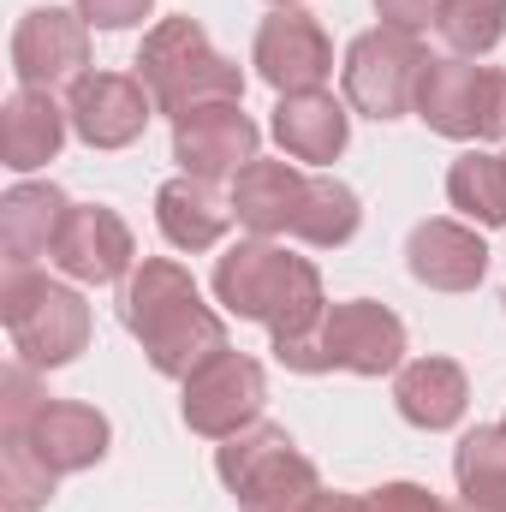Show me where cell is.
I'll return each mask as SVG.
<instances>
[{
  "mask_svg": "<svg viewBox=\"0 0 506 512\" xmlns=\"http://www.w3.org/2000/svg\"><path fill=\"white\" fill-rule=\"evenodd\" d=\"M120 316L155 376L185 382L215 352H227V316L203 304L191 268L173 256H143L131 268V280L120 286Z\"/></svg>",
  "mask_w": 506,
  "mask_h": 512,
  "instance_id": "cell-1",
  "label": "cell"
},
{
  "mask_svg": "<svg viewBox=\"0 0 506 512\" xmlns=\"http://www.w3.org/2000/svg\"><path fill=\"white\" fill-rule=\"evenodd\" d=\"M262 149V131L245 114V102H209L173 120V161L191 179H239Z\"/></svg>",
  "mask_w": 506,
  "mask_h": 512,
  "instance_id": "cell-12",
  "label": "cell"
},
{
  "mask_svg": "<svg viewBox=\"0 0 506 512\" xmlns=\"http://www.w3.org/2000/svg\"><path fill=\"white\" fill-rule=\"evenodd\" d=\"M459 501H506V423H477L453 447Z\"/></svg>",
  "mask_w": 506,
  "mask_h": 512,
  "instance_id": "cell-25",
  "label": "cell"
},
{
  "mask_svg": "<svg viewBox=\"0 0 506 512\" xmlns=\"http://www.w3.org/2000/svg\"><path fill=\"white\" fill-rule=\"evenodd\" d=\"M155 227H161V239H167L173 251L197 256V251H209V245L227 239V227H233V197H221L215 179L179 173V179H167V185L155 191Z\"/></svg>",
  "mask_w": 506,
  "mask_h": 512,
  "instance_id": "cell-17",
  "label": "cell"
},
{
  "mask_svg": "<svg viewBox=\"0 0 506 512\" xmlns=\"http://www.w3.org/2000/svg\"><path fill=\"white\" fill-rule=\"evenodd\" d=\"M0 322L12 334L18 364L60 370L90 346V304L78 286L48 280L42 268H6L0 274Z\"/></svg>",
  "mask_w": 506,
  "mask_h": 512,
  "instance_id": "cell-4",
  "label": "cell"
},
{
  "mask_svg": "<svg viewBox=\"0 0 506 512\" xmlns=\"http://www.w3.org/2000/svg\"><path fill=\"white\" fill-rule=\"evenodd\" d=\"M54 268L78 286H114V280H131V268H137V239L114 209L72 203L60 221V239H54Z\"/></svg>",
  "mask_w": 506,
  "mask_h": 512,
  "instance_id": "cell-13",
  "label": "cell"
},
{
  "mask_svg": "<svg viewBox=\"0 0 506 512\" xmlns=\"http://www.w3.org/2000/svg\"><path fill=\"white\" fill-rule=\"evenodd\" d=\"M24 441L48 459V471H54V477H72V471L102 465V453H108L114 429H108V417H102L96 405H84V399H48V405L30 417Z\"/></svg>",
  "mask_w": 506,
  "mask_h": 512,
  "instance_id": "cell-16",
  "label": "cell"
},
{
  "mask_svg": "<svg viewBox=\"0 0 506 512\" xmlns=\"http://www.w3.org/2000/svg\"><path fill=\"white\" fill-rule=\"evenodd\" d=\"M262 405H268V376H262L256 358L233 352V346L215 352L203 370H191L185 376V399H179L185 429L203 435V441H227V435L262 423Z\"/></svg>",
  "mask_w": 506,
  "mask_h": 512,
  "instance_id": "cell-9",
  "label": "cell"
},
{
  "mask_svg": "<svg viewBox=\"0 0 506 512\" xmlns=\"http://www.w3.org/2000/svg\"><path fill=\"white\" fill-rule=\"evenodd\" d=\"M358 221H364L358 191L340 185V179H328V173H310V191H304V209H298L292 239H304V245H316V251H340V245L358 233Z\"/></svg>",
  "mask_w": 506,
  "mask_h": 512,
  "instance_id": "cell-24",
  "label": "cell"
},
{
  "mask_svg": "<svg viewBox=\"0 0 506 512\" xmlns=\"http://www.w3.org/2000/svg\"><path fill=\"white\" fill-rule=\"evenodd\" d=\"M54 483H60V477L48 471V459H42L24 435H0V495H6V512L48 507Z\"/></svg>",
  "mask_w": 506,
  "mask_h": 512,
  "instance_id": "cell-26",
  "label": "cell"
},
{
  "mask_svg": "<svg viewBox=\"0 0 506 512\" xmlns=\"http://www.w3.org/2000/svg\"><path fill=\"white\" fill-rule=\"evenodd\" d=\"M274 143L292 155V161H310V167H328L340 161L346 137H352V114L346 102H334L328 90H298V96H280L274 102Z\"/></svg>",
  "mask_w": 506,
  "mask_h": 512,
  "instance_id": "cell-18",
  "label": "cell"
},
{
  "mask_svg": "<svg viewBox=\"0 0 506 512\" xmlns=\"http://www.w3.org/2000/svg\"><path fill=\"white\" fill-rule=\"evenodd\" d=\"M286 370L298 376H328V370H346V376H399L405 364V322L376 304V298H346V304H328L322 322L274 352Z\"/></svg>",
  "mask_w": 506,
  "mask_h": 512,
  "instance_id": "cell-5",
  "label": "cell"
},
{
  "mask_svg": "<svg viewBox=\"0 0 506 512\" xmlns=\"http://www.w3.org/2000/svg\"><path fill=\"white\" fill-rule=\"evenodd\" d=\"M149 6L155 0H78V12H84L90 30H131V24L149 18Z\"/></svg>",
  "mask_w": 506,
  "mask_h": 512,
  "instance_id": "cell-31",
  "label": "cell"
},
{
  "mask_svg": "<svg viewBox=\"0 0 506 512\" xmlns=\"http://www.w3.org/2000/svg\"><path fill=\"white\" fill-rule=\"evenodd\" d=\"M429 54L417 36L405 30H364L352 48H346V66H340V84H346V102L364 114V120H405L417 108V78H423Z\"/></svg>",
  "mask_w": 506,
  "mask_h": 512,
  "instance_id": "cell-8",
  "label": "cell"
},
{
  "mask_svg": "<svg viewBox=\"0 0 506 512\" xmlns=\"http://www.w3.org/2000/svg\"><path fill=\"white\" fill-rule=\"evenodd\" d=\"M215 298H221L227 316L262 322L274 334V352L298 346L322 322V310H328L316 262L280 251L274 239H239L233 251L221 256L215 262Z\"/></svg>",
  "mask_w": 506,
  "mask_h": 512,
  "instance_id": "cell-2",
  "label": "cell"
},
{
  "mask_svg": "<svg viewBox=\"0 0 506 512\" xmlns=\"http://www.w3.org/2000/svg\"><path fill=\"white\" fill-rule=\"evenodd\" d=\"M381 24L387 30H405V36H423L429 24H441V12H447V0H376Z\"/></svg>",
  "mask_w": 506,
  "mask_h": 512,
  "instance_id": "cell-30",
  "label": "cell"
},
{
  "mask_svg": "<svg viewBox=\"0 0 506 512\" xmlns=\"http://www.w3.org/2000/svg\"><path fill=\"white\" fill-rule=\"evenodd\" d=\"M268 6H298V0H268Z\"/></svg>",
  "mask_w": 506,
  "mask_h": 512,
  "instance_id": "cell-34",
  "label": "cell"
},
{
  "mask_svg": "<svg viewBox=\"0 0 506 512\" xmlns=\"http://www.w3.org/2000/svg\"><path fill=\"white\" fill-rule=\"evenodd\" d=\"M131 66H137L155 114H167V120H185L191 108H209V102H245L239 60H227L209 42V30L197 18H185V12L179 18H161L143 36V48H137Z\"/></svg>",
  "mask_w": 506,
  "mask_h": 512,
  "instance_id": "cell-3",
  "label": "cell"
},
{
  "mask_svg": "<svg viewBox=\"0 0 506 512\" xmlns=\"http://www.w3.org/2000/svg\"><path fill=\"white\" fill-rule=\"evenodd\" d=\"M364 512H453V507L423 483H381V489L364 495Z\"/></svg>",
  "mask_w": 506,
  "mask_h": 512,
  "instance_id": "cell-29",
  "label": "cell"
},
{
  "mask_svg": "<svg viewBox=\"0 0 506 512\" xmlns=\"http://www.w3.org/2000/svg\"><path fill=\"white\" fill-rule=\"evenodd\" d=\"M66 131H72V114L54 102V90H24L18 84L0 108V161L12 173H36L60 155Z\"/></svg>",
  "mask_w": 506,
  "mask_h": 512,
  "instance_id": "cell-19",
  "label": "cell"
},
{
  "mask_svg": "<svg viewBox=\"0 0 506 512\" xmlns=\"http://www.w3.org/2000/svg\"><path fill=\"white\" fill-rule=\"evenodd\" d=\"M42 405H48L42 376L30 364H6V376H0V435H24Z\"/></svg>",
  "mask_w": 506,
  "mask_h": 512,
  "instance_id": "cell-28",
  "label": "cell"
},
{
  "mask_svg": "<svg viewBox=\"0 0 506 512\" xmlns=\"http://www.w3.org/2000/svg\"><path fill=\"white\" fill-rule=\"evenodd\" d=\"M256 78L280 96H298V90H322L328 72H334V42L328 30L304 12V6H274L262 24H256V48H251Z\"/></svg>",
  "mask_w": 506,
  "mask_h": 512,
  "instance_id": "cell-10",
  "label": "cell"
},
{
  "mask_svg": "<svg viewBox=\"0 0 506 512\" xmlns=\"http://www.w3.org/2000/svg\"><path fill=\"white\" fill-rule=\"evenodd\" d=\"M447 203L477 227H506V155L465 149L447 167Z\"/></svg>",
  "mask_w": 506,
  "mask_h": 512,
  "instance_id": "cell-23",
  "label": "cell"
},
{
  "mask_svg": "<svg viewBox=\"0 0 506 512\" xmlns=\"http://www.w3.org/2000/svg\"><path fill=\"white\" fill-rule=\"evenodd\" d=\"M393 405H399V417H405L411 429L441 435V429H453V423L465 417L471 382H465V370H459L453 358H411V364H399V376H393Z\"/></svg>",
  "mask_w": 506,
  "mask_h": 512,
  "instance_id": "cell-21",
  "label": "cell"
},
{
  "mask_svg": "<svg viewBox=\"0 0 506 512\" xmlns=\"http://www.w3.org/2000/svg\"><path fill=\"white\" fill-rule=\"evenodd\" d=\"M66 191L60 185H12L0 197V256L6 268H36V256H54V239H60V221H66Z\"/></svg>",
  "mask_w": 506,
  "mask_h": 512,
  "instance_id": "cell-22",
  "label": "cell"
},
{
  "mask_svg": "<svg viewBox=\"0 0 506 512\" xmlns=\"http://www.w3.org/2000/svg\"><path fill=\"white\" fill-rule=\"evenodd\" d=\"M405 268L429 292H471L489 274V245L465 221H417L405 239Z\"/></svg>",
  "mask_w": 506,
  "mask_h": 512,
  "instance_id": "cell-15",
  "label": "cell"
},
{
  "mask_svg": "<svg viewBox=\"0 0 506 512\" xmlns=\"http://www.w3.org/2000/svg\"><path fill=\"white\" fill-rule=\"evenodd\" d=\"M501 423H506V417H501Z\"/></svg>",
  "mask_w": 506,
  "mask_h": 512,
  "instance_id": "cell-36",
  "label": "cell"
},
{
  "mask_svg": "<svg viewBox=\"0 0 506 512\" xmlns=\"http://www.w3.org/2000/svg\"><path fill=\"white\" fill-rule=\"evenodd\" d=\"M90 66V24L66 6H30L12 30V78L24 90H60L78 84Z\"/></svg>",
  "mask_w": 506,
  "mask_h": 512,
  "instance_id": "cell-11",
  "label": "cell"
},
{
  "mask_svg": "<svg viewBox=\"0 0 506 512\" xmlns=\"http://www.w3.org/2000/svg\"><path fill=\"white\" fill-rule=\"evenodd\" d=\"M453 512H506V501H459Z\"/></svg>",
  "mask_w": 506,
  "mask_h": 512,
  "instance_id": "cell-33",
  "label": "cell"
},
{
  "mask_svg": "<svg viewBox=\"0 0 506 512\" xmlns=\"http://www.w3.org/2000/svg\"><path fill=\"white\" fill-rule=\"evenodd\" d=\"M304 191H310V173H298L292 161H262L233 179V221L251 227V239H274V233H292L298 227V209H304Z\"/></svg>",
  "mask_w": 506,
  "mask_h": 512,
  "instance_id": "cell-20",
  "label": "cell"
},
{
  "mask_svg": "<svg viewBox=\"0 0 506 512\" xmlns=\"http://www.w3.org/2000/svg\"><path fill=\"white\" fill-rule=\"evenodd\" d=\"M304 512H364V495H328V489H322Z\"/></svg>",
  "mask_w": 506,
  "mask_h": 512,
  "instance_id": "cell-32",
  "label": "cell"
},
{
  "mask_svg": "<svg viewBox=\"0 0 506 512\" xmlns=\"http://www.w3.org/2000/svg\"><path fill=\"white\" fill-rule=\"evenodd\" d=\"M215 471L233 489L239 512H304L322 495L316 465L292 447L280 423H251L215 447Z\"/></svg>",
  "mask_w": 506,
  "mask_h": 512,
  "instance_id": "cell-6",
  "label": "cell"
},
{
  "mask_svg": "<svg viewBox=\"0 0 506 512\" xmlns=\"http://www.w3.org/2000/svg\"><path fill=\"white\" fill-rule=\"evenodd\" d=\"M441 42L453 48V54H465V60H477V54H489V48H501L506 36V0H447V12H441Z\"/></svg>",
  "mask_w": 506,
  "mask_h": 512,
  "instance_id": "cell-27",
  "label": "cell"
},
{
  "mask_svg": "<svg viewBox=\"0 0 506 512\" xmlns=\"http://www.w3.org/2000/svg\"><path fill=\"white\" fill-rule=\"evenodd\" d=\"M501 304H506V292H501Z\"/></svg>",
  "mask_w": 506,
  "mask_h": 512,
  "instance_id": "cell-35",
  "label": "cell"
},
{
  "mask_svg": "<svg viewBox=\"0 0 506 512\" xmlns=\"http://www.w3.org/2000/svg\"><path fill=\"white\" fill-rule=\"evenodd\" d=\"M417 120L453 143H489L506 137V72L477 66L465 54H435L417 78Z\"/></svg>",
  "mask_w": 506,
  "mask_h": 512,
  "instance_id": "cell-7",
  "label": "cell"
},
{
  "mask_svg": "<svg viewBox=\"0 0 506 512\" xmlns=\"http://www.w3.org/2000/svg\"><path fill=\"white\" fill-rule=\"evenodd\" d=\"M66 114H72L78 143H90V149H126V143L143 137L155 102H149V90H143L137 72H84L72 84V96H66Z\"/></svg>",
  "mask_w": 506,
  "mask_h": 512,
  "instance_id": "cell-14",
  "label": "cell"
}]
</instances>
